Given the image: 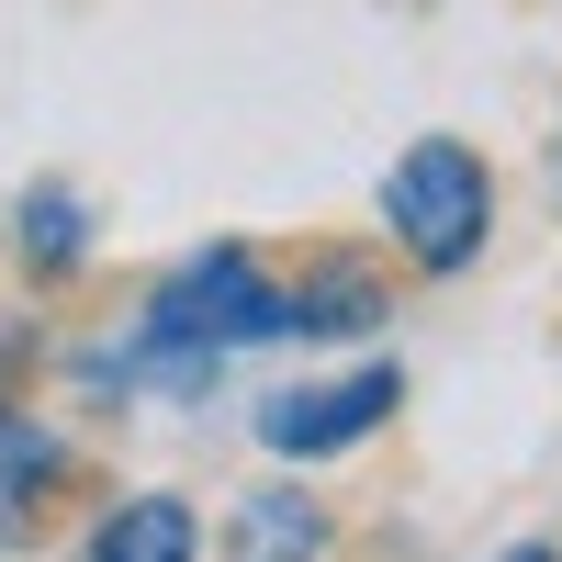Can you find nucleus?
<instances>
[{"mask_svg": "<svg viewBox=\"0 0 562 562\" xmlns=\"http://www.w3.org/2000/svg\"><path fill=\"white\" fill-rule=\"evenodd\" d=\"M12 237H23L34 270H79V259H90V203L68 192V180H34L23 214H12Z\"/></svg>", "mask_w": 562, "mask_h": 562, "instance_id": "7", "label": "nucleus"}, {"mask_svg": "<svg viewBox=\"0 0 562 562\" xmlns=\"http://www.w3.org/2000/svg\"><path fill=\"white\" fill-rule=\"evenodd\" d=\"M495 562H562V551L551 540H518V551H495Z\"/></svg>", "mask_w": 562, "mask_h": 562, "instance_id": "9", "label": "nucleus"}, {"mask_svg": "<svg viewBox=\"0 0 562 562\" xmlns=\"http://www.w3.org/2000/svg\"><path fill=\"white\" fill-rule=\"evenodd\" d=\"M259 338H281V281H270V259L237 248V237H225V248H192V259L147 293V315H135V360L169 371L180 394H192L225 349H259Z\"/></svg>", "mask_w": 562, "mask_h": 562, "instance_id": "1", "label": "nucleus"}, {"mask_svg": "<svg viewBox=\"0 0 562 562\" xmlns=\"http://www.w3.org/2000/svg\"><path fill=\"white\" fill-rule=\"evenodd\" d=\"M383 326V281L360 259H326L315 281H281V338H371Z\"/></svg>", "mask_w": 562, "mask_h": 562, "instance_id": "5", "label": "nucleus"}, {"mask_svg": "<svg viewBox=\"0 0 562 562\" xmlns=\"http://www.w3.org/2000/svg\"><path fill=\"white\" fill-rule=\"evenodd\" d=\"M315 551H326V506L304 484H259L225 529V562H315Z\"/></svg>", "mask_w": 562, "mask_h": 562, "instance_id": "6", "label": "nucleus"}, {"mask_svg": "<svg viewBox=\"0 0 562 562\" xmlns=\"http://www.w3.org/2000/svg\"><path fill=\"white\" fill-rule=\"evenodd\" d=\"M57 484V439L45 428H23V416H0V540L23 529V506Z\"/></svg>", "mask_w": 562, "mask_h": 562, "instance_id": "8", "label": "nucleus"}, {"mask_svg": "<svg viewBox=\"0 0 562 562\" xmlns=\"http://www.w3.org/2000/svg\"><path fill=\"white\" fill-rule=\"evenodd\" d=\"M551 180H562V147H551Z\"/></svg>", "mask_w": 562, "mask_h": 562, "instance_id": "10", "label": "nucleus"}, {"mask_svg": "<svg viewBox=\"0 0 562 562\" xmlns=\"http://www.w3.org/2000/svg\"><path fill=\"white\" fill-rule=\"evenodd\" d=\"M79 562H203V518L180 495H124L113 518H90Z\"/></svg>", "mask_w": 562, "mask_h": 562, "instance_id": "4", "label": "nucleus"}, {"mask_svg": "<svg viewBox=\"0 0 562 562\" xmlns=\"http://www.w3.org/2000/svg\"><path fill=\"white\" fill-rule=\"evenodd\" d=\"M383 237L428 270V281L473 270L484 237H495V169H484V147H461V135H416V147L383 169Z\"/></svg>", "mask_w": 562, "mask_h": 562, "instance_id": "2", "label": "nucleus"}, {"mask_svg": "<svg viewBox=\"0 0 562 562\" xmlns=\"http://www.w3.org/2000/svg\"><path fill=\"white\" fill-rule=\"evenodd\" d=\"M394 405H405V371L394 360L326 371V383H281L259 405V450H281V461H338V450H360L371 428H383Z\"/></svg>", "mask_w": 562, "mask_h": 562, "instance_id": "3", "label": "nucleus"}]
</instances>
